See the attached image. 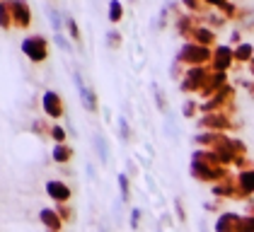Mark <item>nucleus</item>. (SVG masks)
<instances>
[{
  "mask_svg": "<svg viewBox=\"0 0 254 232\" xmlns=\"http://www.w3.org/2000/svg\"><path fill=\"white\" fill-rule=\"evenodd\" d=\"M22 51L27 54V58H32L34 63H39L46 58V39L44 37H27L22 44Z\"/></svg>",
  "mask_w": 254,
  "mask_h": 232,
  "instance_id": "nucleus-1",
  "label": "nucleus"
},
{
  "mask_svg": "<svg viewBox=\"0 0 254 232\" xmlns=\"http://www.w3.org/2000/svg\"><path fill=\"white\" fill-rule=\"evenodd\" d=\"M109 19H112V22H119V19H121V2H112V5H109Z\"/></svg>",
  "mask_w": 254,
  "mask_h": 232,
  "instance_id": "nucleus-9",
  "label": "nucleus"
},
{
  "mask_svg": "<svg viewBox=\"0 0 254 232\" xmlns=\"http://www.w3.org/2000/svg\"><path fill=\"white\" fill-rule=\"evenodd\" d=\"M49 17H51V22H54V29H56V34H59V29H61V15L56 12V10H51V7H49Z\"/></svg>",
  "mask_w": 254,
  "mask_h": 232,
  "instance_id": "nucleus-12",
  "label": "nucleus"
},
{
  "mask_svg": "<svg viewBox=\"0 0 254 232\" xmlns=\"http://www.w3.org/2000/svg\"><path fill=\"white\" fill-rule=\"evenodd\" d=\"M44 112H46V116H51V118L63 116V104H61V97L56 92H46L44 95Z\"/></svg>",
  "mask_w": 254,
  "mask_h": 232,
  "instance_id": "nucleus-3",
  "label": "nucleus"
},
{
  "mask_svg": "<svg viewBox=\"0 0 254 232\" xmlns=\"http://www.w3.org/2000/svg\"><path fill=\"white\" fill-rule=\"evenodd\" d=\"M133 218H131V228H138V218H140V211L138 208H133V213H131Z\"/></svg>",
  "mask_w": 254,
  "mask_h": 232,
  "instance_id": "nucleus-16",
  "label": "nucleus"
},
{
  "mask_svg": "<svg viewBox=\"0 0 254 232\" xmlns=\"http://www.w3.org/2000/svg\"><path fill=\"white\" fill-rule=\"evenodd\" d=\"M119 184H121V198L128 201V176L126 174H119Z\"/></svg>",
  "mask_w": 254,
  "mask_h": 232,
  "instance_id": "nucleus-10",
  "label": "nucleus"
},
{
  "mask_svg": "<svg viewBox=\"0 0 254 232\" xmlns=\"http://www.w3.org/2000/svg\"><path fill=\"white\" fill-rule=\"evenodd\" d=\"M46 191L51 198H56L59 203H65L68 198H70V189L63 184V181H56V179H51L49 184H46Z\"/></svg>",
  "mask_w": 254,
  "mask_h": 232,
  "instance_id": "nucleus-5",
  "label": "nucleus"
},
{
  "mask_svg": "<svg viewBox=\"0 0 254 232\" xmlns=\"http://www.w3.org/2000/svg\"><path fill=\"white\" fill-rule=\"evenodd\" d=\"M7 5H10L12 24H17V27H29V5H27V2H7Z\"/></svg>",
  "mask_w": 254,
  "mask_h": 232,
  "instance_id": "nucleus-2",
  "label": "nucleus"
},
{
  "mask_svg": "<svg viewBox=\"0 0 254 232\" xmlns=\"http://www.w3.org/2000/svg\"><path fill=\"white\" fill-rule=\"evenodd\" d=\"M51 135L56 138V145H63V140H65V131H63L61 126H54V128H51Z\"/></svg>",
  "mask_w": 254,
  "mask_h": 232,
  "instance_id": "nucleus-11",
  "label": "nucleus"
},
{
  "mask_svg": "<svg viewBox=\"0 0 254 232\" xmlns=\"http://www.w3.org/2000/svg\"><path fill=\"white\" fill-rule=\"evenodd\" d=\"M65 24H68V32H70V37L73 39H78L80 37V32H78V24H75V19H65Z\"/></svg>",
  "mask_w": 254,
  "mask_h": 232,
  "instance_id": "nucleus-13",
  "label": "nucleus"
},
{
  "mask_svg": "<svg viewBox=\"0 0 254 232\" xmlns=\"http://www.w3.org/2000/svg\"><path fill=\"white\" fill-rule=\"evenodd\" d=\"M56 44H59V46H61V49H63V51H70V44H68L65 39L61 37V34H56Z\"/></svg>",
  "mask_w": 254,
  "mask_h": 232,
  "instance_id": "nucleus-15",
  "label": "nucleus"
},
{
  "mask_svg": "<svg viewBox=\"0 0 254 232\" xmlns=\"http://www.w3.org/2000/svg\"><path fill=\"white\" fill-rule=\"evenodd\" d=\"M70 157H73V150H70L68 145H56V148H54V160H56V162H68Z\"/></svg>",
  "mask_w": 254,
  "mask_h": 232,
  "instance_id": "nucleus-7",
  "label": "nucleus"
},
{
  "mask_svg": "<svg viewBox=\"0 0 254 232\" xmlns=\"http://www.w3.org/2000/svg\"><path fill=\"white\" fill-rule=\"evenodd\" d=\"M109 41H114V46H119V34L117 32H109Z\"/></svg>",
  "mask_w": 254,
  "mask_h": 232,
  "instance_id": "nucleus-17",
  "label": "nucleus"
},
{
  "mask_svg": "<svg viewBox=\"0 0 254 232\" xmlns=\"http://www.w3.org/2000/svg\"><path fill=\"white\" fill-rule=\"evenodd\" d=\"M75 85H78L80 97H82V107H85L87 112H95V109H97V97H95L92 90H87V87L82 85V77H80L78 70H75Z\"/></svg>",
  "mask_w": 254,
  "mask_h": 232,
  "instance_id": "nucleus-4",
  "label": "nucleus"
},
{
  "mask_svg": "<svg viewBox=\"0 0 254 232\" xmlns=\"http://www.w3.org/2000/svg\"><path fill=\"white\" fill-rule=\"evenodd\" d=\"M95 145H97L99 155H102V160L107 162V148H104V138H97V140H95Z\"/></svg>",
  "mask_w": 254,
  "mask_h": 232,
  "instance_id": "nucleus-14",
  "label": "nucleus"
},
{
  "mask_svg": "<svg viewBox=\"0 0 254 232\" xmlns=\"http://www.w3.org/2000/svg\"><path fill=\"white\" fill-rule=\"evenodd\" d=\"M0 27L2 29L12 27V15H10V5L7 2H0Z\"/></svg>",
  "mask_w": 254,
  "mask_h": 232,
  "instance_id": "nucleus-8",
  "label": "nucleus"
},
{
  "mask_svg": "<svg viewBox=\"0 0 254 232\" xmlns=\"http://www.w3.org/2000/svg\"><path fill=\"white\" fill-rule=\"evenodd\" d=\"M61 220H63V218H59V213L51 211V208H44V211H41V223H44L51 232L61 230Z\"/></svg>",
  "mask_w": 254,
  "mask_h": 232,
  "instance_id": "nucleus-6",
  "label": "nucleus"
}]
</instances>
